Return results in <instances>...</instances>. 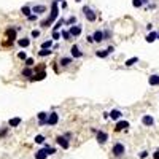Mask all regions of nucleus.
I'll list each match as a JSON object with an SVG mask.
<instances>
[{"label": "nucleus", "instance_id": "c85d7f7f", "mask_svg": "<svg viewBox=\"0 0 159 159\" xmlns=\"http://www.w3.org/2000/svg\"><path fill=\"white\" fill-rule=\"evenodd\" d=\"M96 56H97V57H100V59H105V57L110 56V53H108V49H97Z\"/></svg>", "mask_w": 159, "mask_h": 159}, {"label": "nucleus", "instance_id": "c9c22d12", "mask_svg": "<svg viewBox=\"0 0 159 159\" xmlns=\"http://www.w3.org/2000/svg\"><path fill=\"white\" fill-rule=\"evenodd\" d=\"M102 30H104V37H105V42H107V40H110V38L113 37V34H111V30H110V29H102Z\"/></svg>", "mask_w": 159, "mask_h": 159}, {"label": "nucleus", "instance_id": "a211bd4d", "mask_svg": "<svg viewBox=\"0 0 159 159\" xmlns=\"http://www.w3.org/2000/svg\"><path fill=\"white\" fill-rule=\"evenodd\" d=\"M62 26H65V18H61V16H59L57 21L53 24V30H51V32H59Z\"/></svg>", "mask_w": 159, "mask_h": 159}, {"label": "nucleus", "instance_id": "a19ab883", "mask_svg": "<svg viewBox=\"0 0 159 159\" xmlns=\"http://www.w3.org/2000/svg\"><path fill=\"white\" fill-rule=\"evenodd\" d=\"M148 156H150V151H146V150H145V151H140V153H138V158H140V159H146Z\"/></svg>", "mask_w": 159, "mask_h": 159}, {"label": "nucleus", "instance_id": "f3484780", "mask_svg": "<svg viewBox=\"0 0 159 159\" xmlns=\"http://www.w3.org/2000/svg\"><path fill=\"white\" fill-rule=\"evenodd\" d=\"M148 84L153 88L159 86V73H151V75L148 76Z\"/></svg>", "mask_w": 159, "mask_h": 159}, {"label": "nucleus", "instance_id": "39448f33", "mask_svg": "<svg viewBox=\"0 0 159 159\" xmlns=\"http://www.w3.org/2000/svg\"><path fill=\"white\" fill-rule=\"evenodd\" d=\"M59 119H61V116H59L57 111H51V113H48L46 126H49V127H54V126H57V124H59Z\"/></svg>", "mask_w": 159, "mask_h": 159}, {"label": "nucleus", "instance_id": "a18cd8bd", "mask_svg": "<svg viewBox=\"0 0 159 159\" xmlns=\"http://www.w3.org/2000/svg\"><path fill=\"white\" fill-rule=\"evenodd\" d=\"M86 42L89 43V45H92V43H96V42H94V38H92V35H89V34L86 35Z\"/></svg>", "mask_w": 159, "mask_h": 159}, {"label": "nucleus", "instance_id": "13d9d810", "mask_svg": "<svg viewBox=\"0 0 159 159\" xmlns=\"http://www.w3.org/2000/svg\"><path fill=\"white\" fill-rule=\"evenodd\" d=\"M158 40H159V32H158Z\"/></svg>", "mask_w": 159, "mask_h": 159}, {"label": "nucleus", "instance_id": "423d86ee", "mask_svg": "<svg viewBox=\"0 0 159 159\" xmlns=\"http://www.w3.org/2000/svg\"><path fill=\"white\" fill-rule=\"evenodd\" d=\"M69 32H70V35H72V38H78L80 35L83 34V26L80 24V22H76V24L69 27Z\"/></svg>", "mask_w": 159, "mask_h": 159}, {"label": "nucleus", "instance_id": "3c124183", "mask_svg": "<svg viewBox=\"0 0 159 159\" xmlns=\"http://www.w3.org/2000/svg\"><path fill=\"white\" fill-rule=\"evenodd\" d=\"M153 0H142V3H143V7H146L148 3H151Z\"/></svg>", "mask_w": 159, "mask_h": 159}, {"label": "nucleus", "instance_id": "2eb2a0df", "mask_svg": "<svg viewBox=\"0 0 159 159\" xmlns=\"http://www.w3.org/2000/svg\"><path fill=\"white\" fill-rule=\"evenodd\" d=\"M92 38H94V42H96V43H102V42H105L104 30H102V29H97V30H94Z\"/></svg>", "mask_w": 159, "mask_h": 159}, {"label": "nucleus", "instance_id": "37998d69", "mask_svg": "<svg viewBox=\"0 0 159 159\" xmlns=\"http://www.w3.org/2000/svg\"><path fill=\"white\" fill-rule=\"evenodd\" d=\"M37 19H38V16H37V14H34V13H32L30 16H27V21L29 22H34V21H37Z\"/></svg>", "mask_w": 159, "mask_h": 159}, {"label": "nucleus", "instance_id": "0eeeda50", "mask_svg": "<svg viewBox=\"0 0 159 159\" xmlns=\"http://www.w3.org/2000/svg\"><path fill=\"white\" fill-rule=\"evenodd\" d=\"M46 11H48V7H46L45 3H35V5H32V13L37 14V16H42V14H45Z\"/></svg>", "mask_w": 159, "mask_h": 159}, {"label": "nucleus", "instance_id": "f257e3e1", "mask_svg": "<svg viewBox=\"0 0 159 159\" xmlns=\"http://www.w3.org/2000/svg\"><path fill=\"white\" fill-rule=\"evenodd\" d=\"M57 18H59V3L54 0V2L51 3V13H49L43 21H40V27L42 29H49L56 21H57Z\"/></svg>", "mask_w": 159, "mask_h": 159}, {"label": "nucleus", "instance_id": "c03bdc74", "mask_svg": "<svg viewBox=\"0 0 159 159\" xmlns=\"http://www.w3.org/2000/svg\"><path fill=\"white\" fill-rule=\"evenodd\" d=\"M59 7L62 8V10H67V8H69V3H67L65 0H62V2H61V3H59Z\"/></svg>", "mask_w": 159, "mask_h": 159}, {"label": "nucleus", "instance_id": "1a4fd4ad", "mask_svg": "<svg viewBox=\"0 0 159 159\" xmlns=\"http://www.w3.org/2000/svg\"><path fill=\"white\" fill-rule=\"evenodd\" d=\"M56 143H57L61 148H64V150L70 148V140L67 137H64V135H57V137H56Z\"/></svg>", "mask_w": 159, "mask_h": 159}, {"label": "nucleus", "instance_id": "4d7b16f0", "mask_svg": "<svg viewBox=\"0 0 159 159\" xmlns=\"http://www.w3.org/2000/svg\"><path fill=\"white\" fill-rule=\"evenodd\" d=\"M56 2H57V3H61V2H62V0H56Z\"/></svg>", "mask_w": 159, "mask_h": 159}, {"label": "nucleus", "instance_id": "5fc2aeb1", "mask_svg": "<svg viewBox=\"0 0 159 159\" xmlns=\"http://www.w3.org/2000/svg\"><path fill=\"white\" fill-rule=\"evenodd\" d=\"M53 49H59V43H54V45H53Z\"/></svg>", "mask_w": 159, "mask_h": 159}, {"label": "nucleus", "instance_id": "a878e982", "mask_svg": "<svg viewBox=\"0 0 159 159\" xmlns=\"http://www.w3.org/2000/svg\"><path fill=\"white\" fill-rule=\"evenodd\" d=\"M53 45H54V42L49 38V40H45V42L40 45V49H53Z\"/></svg>", "mask_w": 159, "mask_h": 159}, {"label": "nucleus", "instance_id": "cd10ccee", "mask_svg": "<svg viewBox=\"0 0 159 159\" xmlns=\"http://www.w3.org/2000/svg\"><path fill=\"white\" fill-rule=\"evenodd\" d=\"M21 14H22V16H26V18L30 16V14H32V7H30V5H24V7H21Z\"/></svg>", "mask_w": 159, "mask_h": 159}, {"label": "nucleus", "instance_id": "09e8293b", "mask_svg": "<svg viewBox=\"0 0 159 159\" xmlns=\"http://www.w3.org/2000/svg\"><path fill=\"white\" fill-rule=\"evenodd\" d=\"M153 159H159V150H156V151L153 153Z\"/></svg>", "mask_w": 159, "mask_h": 159}, {"label": "nucleus", "instance_id": "5701e85b", "mask_svg": "<svg viewBox=\"0 0 159 159\" xmlns=\"http://www.w3.org/2000/svg\"><path fill=\"white\" fill-rule=\"evenodd\" d=\"M21 123H22V118H19V116H14V118H10V119H8V126H10V127H18Z\"/></svg>", "mask_w": 159, "mask_h": 159}, {"label": "nucleus", "instance_id": "f8f14e48", "mask_svg": "<svg viewBox=\"0 0 159 159\" xmlns=\"http://www.w3.org/2000/svg\"><path fill=\"white\" fill-rule=\"evenodd\" d=\"M142 124L145 126V127H153V126L156 124L153 115H143L142 116Z\"/></svg>", "mask_w": 159, "mask_h": 159}, {"label": "nucleus", "instance_id": "20e7f679", "mask_svg": "<svg viewBox=\"0 0 159 159\" xmlns=\"http://www.w3.org/2000/svg\"><path fill=\"white\" fill-rule=\"evenodd\" d=\"M70 56H72L73 59L84 57V53H83V49H81V46H80L78 43H73L72 45V48H70Z\"/></svg>", "mask_w": 159, "mask_h": 159}, {"label": "nucleus", "instance_id": "8fccbe9b", "mask_svg": "<svg viewBox=\"0 0 159 159\" xmlns=\"http://www.w3.org/2000/svg\"><path fill=\"white\" fill-rule=\"evenodd\" d=\"M64 137H67V138L70 140V138L73 137V134H72V132H65V134H64Z\"/></svg>", "mask_w": 159, "mask_h": 159}, {"label": "nucleus", "instance_id": "6e6d98bb", "mask_svg": "<svg viewBox=\"0 0 159 159\" xmlns=\"http://www.w3.org/2000/svg\"><path fill=\"white\" fill-rule=\"evenodd\" d=\"M75 2H76V3H81V2H83V0H75Z\"/></svg>", "mask_w": 159, "mask_h": 159}, {"label": "nucleus", "instance_id": "b1692460", "mask_svg": "<svg viewBox=\"0 0 159 159\" xmlns=\"http://www.w3.org/2000/svg\"><path fill=\"white\" fill-rule=\"evenodd\" d=\"M61 38H62L64 42H70V40H73L72 35H70V32H69V29H62V30H61Z\"/></svg>", "mask_w": 159, "mask_h": 159}, {"label": "nucleus", "instance_id": "e433bc0d", "mask_svg": "<svg viewBox=\"0 0 159 159\" xmlns=\"http://www.w3.org/2000/svg\"><path fill=\"white\" fill-rule=\"evenodd\" d=\"M16 57L19 59V61H26V59H27L29 56H27V53H26V51H19V53L16 54Z\"/></svg>", "mask_w": 159, "mask_h": 159}, {"label": "nucleus", "instance_id": "58836bf2", "mask_svg": "<svg viewBox=\"0 0 159 159\" xmlns=\"http://www.w3.org/2000/svg\"><path fill=\"white\" fill-rule=\"evenodd\" d=\"M51 40H53V42L61 40V30H59V32H51Z\"/></svg>", "mask_w": 159, "mask_h": 159}, {"label": "nucleus", "instance_id": "603ef678", "mask_svg": "<svg viewBox=\"0 0 159 159\" xmlns=\"http://www.w3.org/2000/svg\"><path fill=\"white\" fill-rule=\"evenodd\" d=\"M108 53H110V54H111V53H115V46H108Z\"/></svg>", "mask_w": 159, "mask_h": 159}, {"label": "nucleus", "instance_id": "ddd939ff", "mask_svg": "<svg viewBox=\"0 0 159 159\" xmlns=\"http://www.w3.org/2000/svg\"><path fill=\"white\" fill-rule=\"evenodd\" d=\"M5 35H7V38L10 40V42H14V40L18 38V30H16V27L10 26V27L5 30Z\"/></svg>", "mask_w": 159, "mask_h": 159}, {"label": "nucleus", "instance_id": "7ed1b4c3", "mask_svg": "<svg viewBox=\"0 0 159 159\" xmlns=\"http://www.w3.org/2000/svg\"><path fill=\"white\" fill-rule=\"evenodd\" d=\"M81 11H83L84 18H86V21H89V22H96V19L99 18V14H97L96 11H94L92 8L89 7V5H84Z\"/></svg>", "mask_w": 159, "mask_h": 159}, {"label": "nucleus", "instance_id": "6e6552de", "mask_svg": "<svg viewBox=\"0 0 159 159\" xmlns=\"http://www.w3.org/2000/svg\"><path fill=\"white\" fill-rule=\"evenodd\" d=\"M73 61H75V59H73L72 56H62V57L59 59V62H57V64L62 67V69H69V67L73 64Z\"/></svg>", "mask_w": 159, "mask_h": 159}, {"label": "nucleus", "instance_id": "864d4df0", "mask_svg": "<svg viewBox=\"0 0 159 159\" xmlns=\"http://www.w3.org/2000/svg\"><path fill=\"white\" fill-rule=\"evenodd\" d=\"M54 70H56V73H59V64L57 62H54Z\"/></svg>", "mask_w": 159, "mask_h": 159}, {"label": "nucleus", "instance_id": "49530a36", "mask_svg": "<svg viewBox=\"0 0 159 159\" xmlns=\"http://www.w3.org/2000/svg\"><path fill=\"white\" fill-rule=\"evenodd\" d=\"M102 116H104V119H110V113H108V111H104Z\"/></svg>", "mask_w": 159, "mask_h": 159}, {"label": "nucleus", "instance_id": "de8ad7c7", "mask_svg": "<svg viewBox=\"0 0 159 159\" xmlns=\"http://www.w3.org/2000/svg\"><path fill=\"white\" fill-rule=\"evenodd\" d=\"M146 30H148V32L153 30V22H148V24H146Z\"/></svg>", "mask_w": 159, "mask_h": 159}, {"label": "nucleus", "instance_id": "4c0bfd02", "mask_svg": "<svg viewBox=\"0 0 159 159\" xmlns=\"http://www.w3.org/2000/svg\"><path fill=\"white\" fill-rule=\"evenodd\" d=\"M34 64H35V59L34 57H27L24 61V65L26 67H34Z\"/></svg>", "mask_w": 159, "mask_h": 159}, {"label": "nucleus", "instance_id": "dca6fc26", "mask_svg": "<svg viewBox=\"0 0 159 159\" xmlns=\"http://www.w3.org/2000/svg\"><path fill=\"white\" fill-rule=\"evenodd\" d=\"M110 113V119H113V121H119V119H123V111L119 110V108H113L111 111H108Z\"/></svg>", "mask_w": 159, "mask_h": 159}, {"label": "nucleus", "instance_id": "9b49d317", "mask_svg": "<svg viewBox=\"0 0 159 159\" xmlns=\"http://www.w3.org/2000/svg\"><path fill=\"white\" fill-rule=\"evenodd\" d=\"M129 127H131V124H129V121H126V119H119V121H116V124H115V131L116 132L127 131Z\"/></svg>", "mask_w": 159, "mask_h": 159}, {"label": "nucleus", "instance_id": "9d476101", "mask_svg": "<svg viewBox=\"0 0 159 159\" xmlns=\"http://www.w3.org/2000/svg\"><path fill=\"white\" fill-rule=\"evenodd\" d=\"M16 45L19 46V48H21V49H27L29 46L32 45V38H29V37L18 38V40H16Z\"/></svg>", "mask_w": 159, "mask_h": 159}, {"label": "nucleus", "instance_id": "473e14b6", "mask_svg": "<svg viewBox=\"0 0 159 159\" xmlns=\"http://www.w3.org/2000/svg\"><path fill=\"white\" fill-rule=\"evenodd\" d=\"M10 126H8V127H2V129H0V138H5V137H7V135L8 134H10Z\"/></svg>", "mask_w": 159, "mask_h": 159}, {"label": "nucleus", "instance_id": "f03ea898", "mask_svg": "<svg viewBox=\"0 0 159 159\" xmlns=\"http://www.w3.org/2000/svg\"><path fill=\"white\" fill-rule=\"evenodd\" d=\"M111 153H113L115 158H123L126 154V145L123 142H115L111 146Z\"/></svg>", "mask_w": 159, "mask_h": 159}, {"label": "nucleus", "instance_id": "2f4dec72", "mask_svg": "<svg viewBox=\"0 0 159 159\" xmlns=\"http://www.w3.org/2000/svg\"><path fill=\"white\" fill-rule=\"evenodd\" d=\"M137 62H138V57H137V56H134V57H131V59H127V61H126L124 65L126 67H132V65H135Z\"/></svg>", "mask_w": 159, "mask_h": 159}, {"label": "nucleus", "instance_id": "72a5a7b5", "mask_svg": "<svg viewBox=\"0 0 159 159\" xmlns=\"http://www.w3.org/2000/svg\"><path fill=\"white\" fill-rule=\"evenodd\" d=\"M76 22H78L76 21V16H70L69 19H65V26H69V27L73 26V24H76Z\"/></svg>", "mask_w": 159, "mask_h": 159}, {"label": "nucleus", "instance_id": "ea45409f", "mask_svg": "<svg viewBox=\"0 0 159 159\" xmlns=\"http://www.w3.org/2000/svg\"><path fill=\"white\" fill-rule=\"evenodd\" d=\"M132 7L134 8H143V3H142V0H132Z\"/></svg>", "mask_w": 159, "mask_h": 159}, {"label": "nucleus", "instance_id": "4468645a", "mask_svg": "<svg viewBox=\"0 0 159 159\" xmlns=\"http://www.w3.org/2000/svg\"><path fill=\"white\" fill-rule=\"evenodd\" d=\"M96 140H97V143L104 145V143H107V142H108V134H107L105 131H97V134H96Z\"/></svg>", "mask_w": 159, "mask_h": 159}, {"label": "nucleus", "instance_id": "393cba45", "mask_svg": "<svg viewBox=\"0 0 159 159\" xmlns=\"http://www.w3.org/2000/svg\"><path fill=\"white\" fill-rule=\"evenodd\" d=\"M34 158H35V159H46V158H48V154H46L45 148H40V150H38V151L34 154Z\"/></svg>", "mask_w": 159, "mask_h": 159}, {"label": "nucleus", "instance_id": "f704fd0d", "mask_svg": "<svg viewBox=\"0 0 159 159\" xmlns=\"http://www.w3.org/2000/svg\"><path fill=\"white\" fill-rule=\"evenodd\" d=\"M40 35H42V30H40V29H34V30L30 32V38H40Z\"/></svg>", "mask_w": 159, "mask_h": 159}, {"label": "nucleus", "instance_id": "bb28decb", "mask_svg": "<svg viewBox=\"0 0 159 159\" xmlns=\"http://www.w3.org/2000/svg\"><path fill=\"white\" fill-rule=\"evenodd\" d=\"M43 148H45V151H46V154H48V156H53V154H56V153H57V148H56V146L46 145V143H45V146H43Z\"/></svg>", "mask_w": 159, "mask_h": 159}, {"label": "nucleus", "instance_id": "aec40b11", "mask_svg": "<svg viewBox=\"0 0 159 159\" xmlns=\"http://www.w3.org/2000/svg\"><path fill=\"white\" fill-rule=\"evenodd\" d=\"M156 40H158V32H156V30H151V32H148V34H146V37H145V42L146 43H154Z\"/></svg>", "mask_w": 159, "mask_h": 159}, {"label": "nucleus", "instance_id": "412c9836", "mask_svg": "<svg viewBox=\"0 0 159 159\" xmlns=\"http://www.w3.org/2000/svg\"><path fill=\"white\" fill-rule=\"evenodd\" d=\"M45 78H46V72H45V70H42L40 73H38V72H34L30 81H42V80H45Z\"/></svg>", "mask_w": 159, "mask_h": 159}, {"label": "nucleus", "instance_id": "4be33fe9", "mask_svg": "<svg viewBox=\"0 0 159 159\" xmlns=\"http://www.w3.org/2000/svg\"><path fill=\"white\" fill-rule=\"evenodd\" d=\"M32 75H34V70H32V67H24V69L21 70V76L26 80H30Z\"/></svg>", "mask_w": 159, "mask_h": 159}, {"label": "nucleus", "instance_id": "c756f323", "mask_svg": "<svg viewBox=\"0 0 159 159\" xmlns=\"http://www.w3.org/2000/svg\"><path fill=\"white\" fill-rule=\"evenodd\" d=\"M53 53H54L53 49H40L38 51V57H49Z\"/></svg>", "mask_w": 159, "mask_h": 159}, {"label": "nucleus", "instance_id": "7c9ffc66", "mask_svg": "<svg viewBox=\"0 0 159 159\" xmlns=\"http://www.w3.org/2000/svg\"><path fill=\"white\" fill-rule=\"evenodd\" d=\"M45 140H46V137H45V135H42V134L35 135V138H34V142L37 143V145H45Z\"/></svg>", "mask_w": 159, "mask_h": 159}, {"label": "nucleus", "instance_id": "79ce46f5", "mask_svg": "<svg viewBox=\"0 0 159 159\" xmlns=\"http://www.w3.org/2000/svg\"><path fill=\"white\" fill-rule=\"evenodd\" d=\"M143 8H145V10H156V8H158V5L153 3V2H151V3H148L146 7H143Z\"/></svg>", "mask_w": 159, "mask_h": 159}, {"label": "nucleus", "instance_id": "6ab92c4d", "mask_svg": "<svg viewBox=\"0 0 159 159\" xmlns=\"http://www.w3.org/2000/svg\"><path fill=\"white\" fill-rule=\"evenodd\" d=\"M37 119H38V126H46L48 113H46V111H40V113L37 115Z\"/></svg>", "mask_w": 159, "mask_h": 159}]
</instances>
